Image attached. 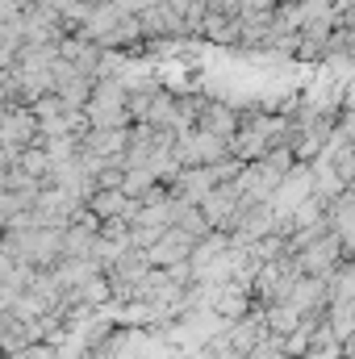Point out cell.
Returning <instances> with one entry per match:
<instances>
[{"instance_id":"1","label":"cell","mask_w":355,"mask_h":359,"mask_svg":"<svg viewBox=\"0 0 355 359\" xmlns=\"http://www.w3.org/2000/svg\"><path fill=\"white\" fill-rule=\"evenodd\" d=\"M84 113H88V126H96V130L134 126V121H130V109H126V88H121L117 80H109V76H96Z\"/></svg>"},{"instance_id":"2","label":"cell","mask_w":355,"mask_h":359,"mask_svg":"<svg viewBox=\"0 0 355 359\" xmlns=\"http://www.w3.org/2000/svg\"><path fill=\"white\" fill-rule=\"evenodd\" d=\"M176 155L184 168H213V163L230 159V138H217V134L192 126V130L176 134Z\"/></svg>"},{"instance_id":"3","label":"cell","mask_w":355,"mask_h":359,"mask_svg":"<svg viewBox=\"0 0 355 359\" xmlns=\"http://www.w3.org/2000/svg\"><path fill=\"white\" fill-rule=\"evenodd\" d=\"M293 264H297V271H301V276H326L335 264H343L339 234H335V230H326L322 238H314L309 247H301V251L293 255Z\"/></svg>"},{"instance_id":"4","label":"cell","mask_w":355,"mask_h":359,"mask_svg":"<svg viewBox=\"0 0 355 359\" xmlns=\"http://www.w3.org/2000/svg\"><path fill=\"white\" fill-rule=\"evenodd\" d=\"M305 196H314V168L309 163H293V172L276 184V192L267 196L276 213H293Z\"/></svg>"},{"instance_id":"5","label":"cell","mask_w":355,"mask_h":359,"mask_svg":"<svg viewBox=\"0 0 355 359\" xmlns=\"http://www.w3.org/2000/svg\"><path fill=\"white\" fill-rule=\"evenodd\" d=\"M192 234L188 230H180V226H168L151 247H147V264L151 268H172V264H180V259H188L192 255Z\"/></svg>"},{"instance_id":"6","label":"cell","mask_w":355,"mask_h":359,"mask_svg":"<svg viewBox=\"0 0 355 359\" xmlns=\"http://www.w3.org/2000/svg\"><path fill=\"white\" fill-rule=\"evenodd\" d=\"M264 234H276V209H272V201H247V205H243V217H239V226H234L230 238L255 243V238H264Z\"/></svg>"},{"instance_id":"7","label":"cell","mask_w":355,"mask_h":359,"mask_svg":"<svg viewBox=\"0 0 355 359\" xmlns=\"http://www.w3.org/2000/svg\"><path fill=\"white\" fill-rule=\"evenodd\" d=\"M284 301L301 313H322L326 309V276H297Z\"/></svg>"},{"instance_id":"8","label":"cell","mask_w":355,"mask_h":359,"mask_svg":"<svg viewBox=\"0 0 355 359\" xmlns=\"http://www.w3.org/2000/svg\"><path fill=\"white\" fill-rule=\"evenodd\" d=\"M84 205H88L96 217H130L134 222V213H138V201L126 196L121 188H92V196Z\"/></svg>"},{"instance_id":"9","label":"cell","mask_w":355,"mask_h":359,"mask_svg":"<svg viewBox=\"0 0 355 359\" xmlns=\"http://www.w3.org/2000/svg\"><path fill=\"white\" fill-rule=\"evenodd\" d=\"M196 126H201V130H209V134H217V138H234V134H239V126H243V117H239L230 104H201Z\"/></svg>"},{"instance_id":"10","label":"cell","mask_w":355,"mask_h":359,"mask_svg":"<svg viewBox=\"0 0 355 359\" xmlns=\"http://www.w3.org/2000/svg\"><path fill=\"white\" fill-rule=\"evenodd\" d=\"M92 243H96V226L72 222L63 230V259H92Z\"/></svg>"},{"instance_id":"11","label":"cell","mask_w":355,"mask_h":359,"mask_svg":"<svg viewBox=\"0 0 355 359\" xmlns=\"http://www.w3.org/2000/svg\"><path fill=\"white\" fill-rule=\"evenodd\" d=\"M264 309V326L272 330V334H293L297 326H301V309H293L288 301H276V305H260Z\"/></svg>"},{"instance_id":"12","label":"cell","mask_w":355,"mask_h":359,"mask_svg":"<svg viewBox=\"0 0 355 359\" xmlns=\"http://www.w3.org/2000/svg\"><path fill=\"white\" fill-rule=\"evenodd\" d=\"M151 184H155L151 168H126V172H121V192H126V196H142Z\"/></svg>"},{"instance_id":"13","label":"cell","mask_w":355,"mask_h":359,"mask_svg":"<svg viewBox=\"0 0 355 359\" xmlns=\"http://www.w3.org/2000/svg\"><path fill=\"white\" fill-rule=\"evenodd\" d=\"M247 359H288V355H284V334L264 330V334H260V343L251 347V355H247Z\"/></svg>"},{"instance_id":"14","label":"cell","mask_w":355,"mask_h":359,"mask_svg":"<svg viewBox=\"0 0 355 359\" xmlns=\"http://www.w3.org/2000/svg\"><path fill=\"white\" fill-rule=\"evenodd\" d=\"M96 234H105L113 243H130V217H100V230Z\"/></svg>"},{"instance_id":"15","label":"cell","mask_w":355,"mask_h":359,"mask_svg":"<svg viewBox=\"0 0 355 359\" xmlns=\"http://www.w3.org/2000/svg\"><path fill=\"white\" fill-rule=\"evenodd\" d=\"M168 196H172V188H168V184H163V180H155V184H151V188H147V192H142V196H134V201H138V205H142V209H147V205H163V201H168Z\"/></svg>"},{"instance_id":"16","label":"cell","mask_w":355,"mask_h":359,"mask_svg":"<svg viewBox=\"0 0 355 359\" xmlns=\"http://www.w3.org/2000/svg\"><path fill=\"white\" fill-rule=\"evenodd\" d=\"M297 359H343V347H339V343H326V347H318V343H314L305 355H297Z\"/></svg>"},{"instance_id":"17","label":"cell","mask_w":355,"mask_h":359,"mask_svg":"<svg viewBox=\"0 0 355 359\" xmlns=\"http://www.w3.org/2000/svg\"><path fill=\"white\" fill-rule=\"evenodd\" d=\"M213 8H226V13H239V0H209Z\"/></svg>"},{"instance_id":"18","label":"cell","mask_w":355,"mask_h":359,"mask_svg":"<svg viewBox=\"0 0 355 359\" xmlns=\"http://www.w3.org/2000/svg\"><path fill=\"white\" fill-rule=\"evenodd\" d=\"M0 104H4V76H0Z\"/></svg>"}]
</instances>
